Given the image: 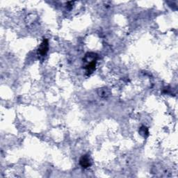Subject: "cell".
<instances>
[{"label": "cell", "mask_w": 178, "mask_h": 178, "mask_svg": "<svg viewBox=\"0 0 178 178\" xmlns=\"http://www.w3.org/2000/svg\"><path fill=\"white\" fill-rule=\"evenodd\" d=\"M49 49V43L48 40L46 38H44L41 44L40 45L38 49V55L41 56H45L48 52Z\"/></svg>", "instance_id": "cell-1"}, {"label": "cell", "mask_w": 178, "mask_h": 178, "mask_svg": "<svg viewBox=\"0 0 178 178\" xmlns=\"http://www.w3.org/2000/svg\"><path fill=\"white\" fill-rule=\"evenodd\" d=\"M79 163H80L81 166L84 168H87L91 166V161L90 157L89 155L85 154L83 155L79 160Z\"/></svg>", "instance_id": "cell-2"}, {"label": "cell", "mask_w": 178, "mask_h": 178, "mask_svg": "<svg viewBox=\"0 0 178 178\" xmlns=\"http://www.w3.org/2000/svg\"><path fill=\"white\" fill-rule=\"evenodd\" d=\"M96 62L97 61H93V62L87 63V65L85 67V69L88 75H90L91 74H92L94 72V70H96Z\"/></svg>", "instance_id": "cell-3"}, {"label": "cell", "mask_w": 178, "mask_h": 178, "mask_svg": "<svg viewBox=\"0 0 178 178\" xmlns=\"http://www.w3.org/2000/svg\"><path fill=\"white\" fill-rule=\"evenodd\" d=\"M98 95L102 98H107L110 96L111 94V91L108 88H101V89H99L98 91Z\"/></svg>", "instance_id": "cell-4"}, {"label": "cell", "mask_w": 178, "mask_h": 178, "mask_svg": "<svg viewBox=\"0 0 178 178\" xmlns=\"http://www.w3.org/2000/svg\"><path fill=\"white\" fill-rule=\"evenodd\" d=\"M139 134H140L141 136H143L146 137V136H148V134H149L148 129L145 126L141 127V128L139 129Z\"/></svg>", "instance_id": "cell-5"}]
</instances>
